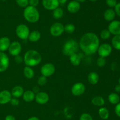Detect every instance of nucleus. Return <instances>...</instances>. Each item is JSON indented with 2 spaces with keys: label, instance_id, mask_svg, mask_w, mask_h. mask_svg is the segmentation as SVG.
Segmentation results:
<instances>
[{
  "label": "nucleus",
  "instance_id": "b1692460",
  "mask_svg": "<svg viewBox=\"0 0 120 120\" xmlns=\"http://www.w3.org/2000/svg\"><path fill=\"white\" fill-rule=\"evenodd\" d=\"M91 103L95 106L102 107L105 104V100L101 96H94L91 100Z\"/></svg>",
  "mask_w": 120,
  "mask_h": 120
},
{
  "label": "nucleus",
  "instance_id": "a878e982",
  "mask_svg": "<svg viewBox=\"0 0 120 120\" xmlns=\"http://www.w3.org/2000/svg\"><path fill=\"white\" fill-rule=\"evenodd\" d=\"M23 72L25 76L28 79H32L35 75V72L34 69L32 68V67H28V66H26L23 68Z\"/></svg>",
  "mask_w": 120,
  "mask_h": 120
},
{
  "label": "nucleus",
  "instance_id": "f8f14e48",
  "mask_svg": "<svg viewBox=\"0 0 120 120\" xmlns=\"http://www.w3.org/2000/svg\"><path fill=\"white\" fill-rule=\"evenodd\" d=\"M42 4L44 8L49 11H53L60 5L58 0H42Z\"/></svg>",
  "mask_w": 120,
  "mask_h": 120
},
{
  "label": "nucleus",
  "instance_id": "f3484780",
  "mask_svg": "<svg viewBox=\"0 0 120 120\" xmlns=\"http://www.w3.org/2000/svg\"><path fill=\"white\" fill-rule=\"evenodd\" d=\"M11 41L9 38L7 36L1 37L0 38V51L4 52L8 50Z\"/></svg>",
  "mask_w": 120,
  "mask_h": 120
},
{
  "label": "nucleus",
  "instance_id": "7ed1b4c3",
  "mask_svg": "<svg viewBox=\"0 0 120 120\" xmlns=\"http://www.w3.org/2000/svg\"><path fill=\"white\" fill-rule=\"evenodd\" d=\"M23 16L26 21L30 23L38 22L40 18V14L36 7L28 5L25 8L23 11Z\"/></svg>",
  "mask_w": 120,
  "mask_h": 120
},
{
  "label": "nucleus",
  "instance_id": "9b49d317",
  "mask_svg": "<svg viewBox=\"0 0 120 120\" xmlns=\"http://www.w3.org/2000/svg\"><path fill=\"white\" fill-rule=\"evenodd\" d=\"M9 64V60L8 55L4 52L0 51V72L7 70Z\"/></svg>",
  "mask_w": 120,
  "mask_h": 120
},
{
  "label": "nucleus",
  "instance_id": "423d86ee",
  "mask_svg": "<svg viewBox=\"0 0 120 120\" xmlns=\"http://www.w3.org/2000/svg\"><path fill=\"white\" fill-rule=\"evenodd\" d=\"M112 50V46L109 44L105 43L99 45L97 49V52L100 56L106 58L111 54Z\"/></svg>",
  "mask_w": 120,
  "mask_h": 120
},
{
  "label": "nucleus",
  "instance_id": "f03ea898",
  "mask_svg": "<svg viewBox=\"0 0 120 120\" xmlns=\"http://www.w3.org/2000/svg\"><path fill=\"white\" fill-rule=\"evenodd\" d=\"M42 59V55L38 51L34 49H29L25 52L23 60L26 66L32 67L39 64Z\"/></svg>",
  "mask_w": 120,
  "mask_h": 120
},
{
  "label": "nucleus",
  "instance_id": "6e6552de",
  "mask_svg": "<svg viewBox=\"0 0 120 120\" xmlns=\"http://www.w3.org/2000/svg\"><path fill=\"white\" fill-rule=\"evenodd\" d=\"M64 31V25L60 22H55L50 28V33L52 36H59Z\"/></svg>",
  "mask_w": 120,
  "mask_h": 120
},
{
  "label": "nucleus",
  "instance_id": "2eb2a0df",
  "mask_svg": "<svg viewBox=\"0 0 120 120\" xmlns=\"http://www.w3.org/2000/svg\"><path fill=\"white\" fill-rule=\"evenodd\" d=\"M12 98L11 92L8 90H3L0 92V104L4 105L10 102Z\"/></svg>",
  "mask_w": 120,
  "mask_h": 120
},
{
  "label": "nucleus",
  "instance_id": "de8ad7c7",
  "mask_svg": "<svg viewBox=\"0 0 120 120\" xmlns=\"http://www.w3.org/2000/svg\"><path fill=\"white\" fill-rule=\"evenodd\" d=\"M75 1H77V2H80H80H85V1H87V0H75Z\"/></svg>",
  "mask_w": 120,
  "mask_h": 120
},
{
  "label": "nucleus",
  "instance_id": "a18cd8bd",
  "mask_svg": "<svg viewBox=\"0 0 120 120\" xmlns=\"http://www.w3.org/2000/svg\"><path fill=\"white\" fill-rule=\"evenodd\" d=\"M59 1V2L60 4H66L67 2V1H68V0H58Z\"/></svg>",
  "mask_w": 120,
  "mask_h": 120
},
{
  "label": "nucleus",
  "instance_id": "393cba45",
  "mask_svg": "<svg viewBox=\"0 0 120 120\" xmlns=\"http://www.w3.org/2000/svg\"><path fill=\"white\" fill-rule=\"evenodd\" d=\"M108 100L111 104L116 105L120 102V98L118 94L112 92L108 96Z\"/></svg>",
  "mask_w": 120,
  "mask_h": 120
},
{
  "label": "nucleus",
  "instance_id": "aec40b11",
  "mask_svg": "<svg viewBox=\"0 0 120 120\" xmlns=\"http://www.w3.org/2000/svg\"><path fill=\"white\" fill-rule=\"evenodd\" d=\"M35 94L32 90L26 91L22 95L23 100L27 102H30L34 101L35 100Z\"/></svg>",
  "mask_w": 120,
  "mask_h": 120
},
{
  "label": "nucleus",
  "instance_id": "dca6fc26",
  "mask_svg": "<svg viewBox=\"0 0 120 120\" xmlns=\"http://www.w3.org/2000/svg\"><path fill=\"white\" fill-rule=\"evenodd\" d=\"M80 3L75 0L71 1L67 6V9L71 14H75L80 9Z\"/></svg>",
  "mask_w": 120,
  "mask_h": 120
},
{
  "label": "nucleus",
  "instance_id": "58836bf2",
  "mask_svg": "<svg viewBox=\"0 0 120 120\" xmlns=\"http://www.w3.org/2000/svg\"><path fill=\"white\" fill-rule=\"evenodd\" d=\"M114 11L116 12V15L120 16V2L117 4L116 6L114 7Z\"/></svg>",
  "mask_w": 120,
  "mask_h": 120
},
{
  "label": "nucleus",
  "instance_id": "4468645a",
  "mask_svg": "<svg viewBox=\"0 0 120 120\" xmlns=\"http://www.w3.org/2000/svg\"><path fill=\"white\" fill-rule=\"evenodd\" d=\"M49 99V95L45 92L40 91L38 93L35 94V100L36 101V102L39 104H45L48 102Z\"/></svg>",
  "mask_w": 120,
  "mask_h": 120
},
{
  "label": "nucleus",
  "instance_id": "c85d7f7f",
  "mask_svg": "<svg viewBox=\"0 0 120 120\" xmlns=\"http://www.w3.org/2000/svg\"><path fill=\"white\" fill-rule=\"evenodd\" d=\"M53 16L54 18L56 19V20H59V19L62 18V16H63L64 14V11L62 8H60L59 7L58 8H56L53 11Z\"/></svg>",
  "mask_w": 120,
  "mask_h": 120
},
{
  "label": "nucleus",
  "instance_id": "8fccbe9b",
  "mask_svg": "<svg viewBox=\"0 0 120 120\" xmlns=\"http://www.w3.org/2000/svg\"><path fill=\"white\" fill-rule=\"evenodd\" d=\"M118 82H119V84H120V77L119 80H118Z\"/></svg>",
  "mask_w": 120,
  "mask_h": 120
},
{
  "label": "nucleus",
  "instance_id": "c03bdc74",
  "mask_svg": "<svg viewBox=\"0 0 120 120\" xmlns=\"http://www.w3.org/2000/svg\"><path fill=\"white\" fill-rule=\"evenodd\" d=\"M115 90L117 92H120V84H118L116 86Z\"/></svg>",
  "mask_w": 120,
  "mask_h": 120
},
{
  "label": "nucleus",
  "instance_id": "20e7f679",
  "mask_svg": "<svg viewBox=\"0 0 120 120\" xmlns=\"http://www.w3.org/2000/svg\"><path fill=\"white\" fill-rule=\"evenodd\" d=\"M79 44L76 40L70 39L64 42L62 48V52L66 56H70L75 53H77L79 49Z\"/></svg>",
  "mask_w": 120,
  "mask_h": 120
},
{
  "label": "nucleus",
  "instance_id": "a19ab883",
  "mask_svg": "<svg viewBox=\"0 0 120 120\" xmlns=\"http://www.w3.org/2000/svg\"><path fill=\"white\" fill-rule=\"evenodd\" d=\"M23 61V58L20 55H16L15 56V61L17 64H21Z\"/></svg>",
  "mask_w": 120,
  "mask_h": 120
},
{
  "label": "nucleus",
  "instance_id": "ea45409f",
  "mask_svg": "<svg viewBox=\"0 0 120 120\" xmlns=\"http://www.w3.org/2000/svg\"><path fill=\"white\" fill-rule=\"evenodd\" d=\"M115 112L117 116L120 117V102L116 104V107H115Z\"/></svg>",
  "mask_w": 120,
  "mask_h": 120
},
{
  "label": "nucleus",
  "instance_id": "6ab92c4d",
  "mask_svg": "<svg viewBox=\"0 0 120 120\" xmlns=\"http://www.w3.org/2000/svg\"><path fill=\"white\" fill-rule=\"evenodd\" d=\"M24 91L23 87L20 85H16L12 88L11 91L12 96L15 98H19L22 96Z\"/></svg>",
  "mask_w": 120,
  "mask_h": 120
},
{
  "label": "nucleus",
  "instance_id": "c756f323",
  "mask_svg": "<svg viewBox=\"0 0 120 120\" xmlns=\"http://www.w3.org/2000/svg\"><path fill=\"white\" fill-rule=\"evenodd\" d=\"M76 27H75V25L73 24H68L64 26V31L68 34H72L75 32Z\"/></svg>",
  "mask_w": 120,
  "mask_h": 120
},
{
  "label": "nucleus",
  "instance_id": "7c9ffc66",
  "mask_svg": "<svg viewBox=\"0 0 120 120\" xmlns=\"http://www.w3.org/2000/svg\"><path fill=\"white\" fill-rule=\"evenodd\" d=\"M111 36V33L108 29H104L100 32V37L103 40H107Z\"/></svg>",
  "mask_w": 120,
  "mask_h": 120
},
{
  "label": "nucleus",
  "instance_id": "5701e85b",
  "mask_svg": "<svg viewBox=\"0 0 120 120\" xmlns=\"http://www.w3.org/2000/svg\"><path fill=\"white\" fill-rule=\"evenodd\" d=\"M69 58H70V63L74 66L79 65L81 62V60H82L80 55L77 53H75L69 56Z\"/></svg>",
  "mask_w": 120,
  "mask_h": 120
},
{
  "label": "nucleus",
  "instance_id": "f257e3e1",
  "mask_svg": "<svg viewBox=\"0 0 120 120\" xmlns=\"http://www.w3.org/2000/svg\"><path fill=\"white\" fill-rule=\"evenodd\" d=\"M79 47L86 55H92L97 51L100 45L98 36L93 32L84 34L80 40Z\"/></svg>",
  "mask_w": 120,
  "mask_h": 120
},
{
  "label": "nucleus",
  "instance_id": "49530a36",
  "mask_svg": "<svg viewBox=\"0 0 120 120\" xmlns=\"http://www.w3.org/2000/svg\"><path fill=\"white\" fill-rule=\"evenodd\" d=\"M27 120H40L38 118L36 117V116H32V117L28 118Z\"/></svg>",
  "mask_w": 120,
  "mask_h": 120
},
{
  "label": "nucleus",
  "instance_id": "39448f33",
  "mask_svg": "<svg viewBox=\"0 0 120 120\" xmlns=\"http://www.w3.org/2000/svg\"><path fill=\"white\" fill-rule=\"evenodd\" d=\"M16 35L19 39L25 40L28 38L30 31L28 26L25 24H19L15 29Z\"/></svg>",
  "mask_w": 120,
  "mask_h": 120
},
{
  "label": "nucleus",
  "instance_id": "ddd939ff",
  "mask_svg": "<svg viewBox=\"0 0 120 120\" xmlns=\"http://www.w3.org/2000/svg\"><path fill=\"white\" fill-rule=\"evenodd\" d=\"M108 29L111 34L114 35H120V21L118 20H113L111 21L109 25Z\"/></svg>",
  "mask_w": 120,
  "mask_h": 120
},
{
  "label": "nucleus",
  "instance_id": "2f4dec72",
  "mask_svg": "<svg viewBox=\"0 0 120 120\" xmlns=\"http://www.w3.org/2000/svg\"><path fill=\"white\" fill-rule=\"evenodd\" d=\"M16 3L21 8H26L29 5V0H15Z\"/></svg>",
  "mask_w": 120,
  "mask_h": 120
},
{
  "label": "nucleus",
  "instance_id": "72a5a7b5",
  "mask_svg": "<svg viewBox=\"0 0 120 120\" xmlns=\"http://www.w3.org/2000/svg\"><path fill=\"white\" fill-rule=\"evenodd\" d=\"M47 82V77L41 75L38 79V84L41 86H43L46 84Z\"/></svg>",
  "mask_w": 120,
  "mask_h": 120
},
{
  "label": "nucleus",
  "instance_id": "e433bc0d",
  "mask_svg": "<svg viewBox=\"0 0 120 120\" xmlns=\"http://www.w3.org/2000/svg\"><path fill=\"white\" fill-rule=\"evenodd\" d=\"M9 102H10V104L12 105L15 106V107L18 106L19 104V100L17 98H15V97L12 98Z\"/></svg>",
  "mask_w": 120,
  "mask_h": 120
},
{
  "label": "nucleus",
  "instance_id": "f704fd0d",
  "mask_svg": "<svg viewBox=\"0 0 120 120\" xmlns=\"http://www.w3.org/2000/svg\"><path fill=\"white\" fill-rule=\"evenodd\" d=\"M79 120H93L92 116L88 113H83L80 116Z\"/></svg>",
  "mask_w": 120,
  "mask_h": 120
},
{
  "label": "nucleus",
  "instance_id": "473e14b6",
  "mask_svg": "<svg viewBox=\"0 0 120 120\" xmlns=\"http://www.w3.org/2000/svg\"><path fill=\"white\" fill-rule=\"evenodd\" d=\"M105 64H106V60H105V58L100 56V57L97 59V65L98 67H103L104 66H105Z\"/></svg>",
  "mask_w": 120,
  "mask_h": 120
},
{
  "label": "nucleus",
  "instance_id": "bb28decb",
  "mask_svg": "<svg viewBox=\"0 0 120 120\" xmlns=\"http://www.w3.org/2000/svg\"><path fill=\"white\" fill-rule=\"evenodd\" d=\"M112 47L117 50H120V35H114L111 40Z\"/></svg>",
  "mask_w": 120,
  "mask_h": 120
},
{
  "label": "nucleus",
  "instance_id": "0eeeda50",
  "mask_svg": "<svg viewBox=\"0 0 120 120\" xmlns=\"http://www.w3.org/2000/svg\"><path fill=\"white\" fill-rule=\"evenodd\" d=\"M55 69V67L53 64L46 63L42 66L41 68V72L43 76L49 77L53 75Z\"/></svg>",
  "mask_w": 120,
  "mask_h": 120
},
{
  "label": "nucleus",
  "instance_id": "37998d69",
  "mask_svg": "<svg viewBox=\"0 0 120 120\" xmlns=\"http://www.w3.org/2000/svg\"><path fill=\"white\" fill-rule=\"evenodd\" d=\"M32 91L34 92L35 94H37V93H38L39 92H40L39 87H38V86H35V87H34V88H33Z\"/></svg>",
  "mask_w": 120,
  "mask_h": 120
},
{
  "label": "nucleus",
  "instance_id": "4be33fe9",
  "mask_svg": "<svg viewBox=\"0 0 120 120\" xmlns=\"http://www.w3.org/2000/svg\"><path fill=\"white\" fill-rule=\"evenodd\" d=\"M87 80L91 84L96 85L99 81L98 74L96 72H91L87 76Z\"/></svg>",
  "mask_w": 120,
  "mask_h": 120
},
{
  "label": "nucleus",
  "instance_id": "9d476101",
  "mask_svg": "<svg viewBox=\"0 0 120 120\" xmlns=\"http://www.w3.org/2000/svg\"><path fill=\"white\" fill-rule=\"evenodd\" d=\"M86 87L82 82H76L72 86L71 89V94L75 96H80L85 92Z\"/></svg>",
  "mask_w": 120,
  "mask_h": 120
},
{
  "label": "nucleus",
  "instance_id": "a211bd4d",
  "mask_svg": "<svg viewBox=\"0 0 120 120\" xmlns=\"http://www.w3.org/2000/svg\"><path fill=\"white\" fill-rule=\"evenodd\" d=\"M116 12L114 9L112 8H109V9H106L104 13V18L105 20L107 21H113L114 19L116 17Z\"/></svg>",
  "mask_w": 120,
  "mask_h": 120
},
{
  "label": "nucleus",
  "instance_id": "4c0bfd02",
  "mask_svg": "<svg viewBox=\"0 0 120 120\" xmlns=\"http://www.w3.org/2000/svg\"><path fill=\"white\" fill-rule=\"evenodd\" d=\"M39 4V0H29V5L36 7Z\"/></svg>",
  "mask_w": 120,
  "mask_h": 120
},
{
  "label": "nucleus",
  "instance_id": "1a4fd4ad",
  "mask_svg": "<svg viewBox=\"0 0 120 120\" xmlns=\"http://www.w3.org/2000/svg\"><path fill=\"white\" fill-rule=\"evenodd\" d=\"M8 50L10 55L15 56L16 55H19L21 53L22 51V45L18 41H14L12 42H11Z\"/></svg>",
  "mask_w": 120,
  "mask_h": 120
},
{
  "label": "nucleus",
  "instance_id": "cd10ccee",
  "mask_svg": "<svg viewBox=\"0 0 120 120\" xmlns=\"http://www.w3.org/2000/svg\"><path fill=\"white\" fill-rule=\"evenodd\" d=\"M98 114L100 117L103 120H107L109 117V111L105 107H101L98 109Z\"/></svg>",
  "mask_w": 120,
  "mask_h": 120
},
{
  "label": "nucleus",
  "instance_id": "3c124183",
  "mask_svg": "<svg viewBox=\"0 0 120 120\" xmlns=\"http://www.w3.org/2000/svg\"><path fill=\"white\" fill-rule=\"evenodd\" d=\"M1 1H7V0H1Z\"/></svg>",
  "mask_w": 120,
  "mask_h": 120
},
{
  "label": "nucleus",
  "instance_id": "79ce46f5",
  "mask_svg": "<svg viewBox=\"0 0 120 120\" xmlns=\"http://www.w3.org/2000/svg\"><path fill=\"white\" fill-rule=\"evenodd\" d=\"M5 120H16L15 116L12 115H8L5 116Z\"/></svg>",
  "mask_w": 120,
  "mask_h": 120
},
{
  "label": "nucleus",
  "instance_id": "09e8293b",
  "mask_svg": "<svg viewBox=\"0 0 120 120\" xmlns=\"http://www.w3.org/2000/svg\"><path fill=\"white\" fill-rule=\"evenodd\" d=\"M89 1H91V2H95V1H97V0H89Z\"/></svg>",
  "mask_w": 120,
  "mask_h": 120
},
{
  "label": "nucleus",
  "instance_id": "c9c22d12",
  "mask_svg": "<svg viewBox=\"0 0 120 120\" xmlns=\"http://www.w3.org/2000/svg\"><path fill=\"white\" fill-rule=\"evenodd\" d=\"M106 4L110 8H114L117 4V0H106Z\"/></svg>",
  "mask_w": 120,
  "mask_h": 120
},
{
  "label": "nucleus",
  "instance_id": "412c9836",
  "mask_svg": "<svg viewBox=\"0 0 120 120\" xmlns=\"http://www.w3.org/2000/svg\"><path fill=\"white\" fill-rule=\"evenodd\" d=\"M41 37V34L39 31L34 30L29 33L28 40L32 42H36L40 40Z\"/></svg>",
  "mask_w": 120,
  "mask_h": 120
}]
</instances>
